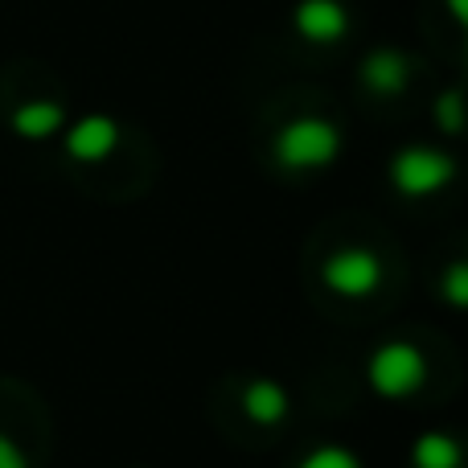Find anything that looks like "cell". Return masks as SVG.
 <instances>
[{
  "label": "cell",
  "instance_id": "obj_1",
  "mask_svg": "<svg viewBox=\"0 0 468 468\" xmlns=\"http://www.w3.org/2000/svg\"><path fill=\"white\" fill-rule=\"evenodd\" d=\"M346 148V136L324 115H296L271 140V156L283 173H321L333 169Z\"/></svg>",
  "mask_w": 468,
  "mask_h": 468
},
{
  "label": "cell",
  "instance_id": "obj_2",
  "mask_svg": "<svg viewBox=\"0 0 468 468\" xmlns=\"http://www.w3.org/2000/svg\"><path fill=\"white\" fill-rule=\"evenodd\" d=\"M456 173H461L456 156L444 153V148H431V144L399 148L387 165L390 189H395L399 197H407V202H423V197L444 194V189L456 181Z\"/></svg>",
  "mask_w": 468,
  "mask_h": 468
},
{
  "label": "cell",
  "instance_id": "obj_3",
  "mask_svg": "<svg viewBox=\"0 0 468 468\" xmlns=\"http://www.w3.org/2000/svg\"><path fill=\"white\" fill-rule=\"evenodd\" d=\"M366 382L387 403L415 399L423 390V382H428V354L415 341H403V337L387 341V346H378L366 357Z\"/></svg>",
  "mask_w": 468,
  "mask_h": 468
},
{
  "label": "cell",
  "instance_id": "obj_4",
  "mask_svg": "<svg viewBox=\"0 0 468 468\" xmlns=\"http://www.w3.org/2000/svg\"><path fill=\"white\" fill-rule=\"evenodd\" d=\"M321 283L341 300H366L382 283V259L370 247H337L321 259Z\"/></svg>",
  "mask_w": 468,
  "mask_h": 468
},
{
  "label": "cell",
  "instance_id": "obj_5",
  "mask_svg": "<svg viewBox=\"0 0 468 468\" xmlns=\"http://www.w3.org/2000/svg\"><path fill=\"white\" fill-rule=\"evenodd\" d=\"M115 144H120V123L112 120V115H82V120H74L70 128H66V156L79 165H99L107 161V156L115 153Z\"/></svg>",
  "mask_w": 468,
  "mask_h": 468
},
{
  "label": "cell",
  "instance_id": "obj_6",
  "mask_svg": "<svg viewBox=\"0 0 468 468\" xmlns=\"http://www.w3.org/2000/svg\"><path fill=\"white\" fill-rule=\"evenodd\" d=\"M292 29L308 46H337L349 33V8L341 0H300L292 8Z\"/></svg>",
  "mask_w": 468,
  "mask_h": 468
},
{
  "label": "cell",
  "instance_id": "obj_7",
  "mask_svg": "<svg viewBox=\"0 0 468 468\" xmlns=\"http://www.w3.org/2000/svg\"><path fill=\"white\" fill-rule=\"evenodd\" d=\"M357 79H362V87L370 90V95L395 99V95H403L407 82H411V58L399 46H374L370 54L362 58V66H357Z\"/></svg>",
  "mask_w": 468,
  "mask_h": 468
},
{
  "label": "cell",
  "instance_id": "obj_8",
  "mask_svg": "<svg viewBox=\"0 0 468 468\" xmlns=\"http://www.w3.org/2000/svg\"><path fill=\"white\" fill-rule=\"evenodd\" d=\"M239 407L255 428L267 431V428H280L292 415V395H288V387L275 378H250L239 395Z\"/></svg>",
  "mask_w": 468,
  "mask_h": 468
},
{
  "label": "cell",
  "instance_id": "obj_9",
  "mask_svg": "<svg viewBox=\"0 0 468 468\" xmlns=\"http://www.w3.org/2000/svg\"><path fill=\"white\" fill-rule=\"evenodd\" d=\"M411 468H464L468 452H464V440L452 436V431H420L407 452Z\"/></svg>",
  "mask_w": 468,
  "mask_h": 468
},
{
  "label": "cell",
  "instance_id": "obj_10",
  "mask_svg": "<svg viewBox=\"0 0 468 468\" xmlns=\"http://www.w3.org/2000/svg\"><path fill=\"white\" fill-rule=\"evenodd\" d=\"M8 128L21 140H49L66 128V112L62 103H49V99H33V103H21L8 120Z\"/></svg>",
  "mask_w": 468,
  "mask_h": 468
},
{
  "label": "cell",
  "instance_id": "obj_11",
  "mask_svg": "<svg viewBox=\"0 0 468 468\" xmlns=\"http://www.w3.org/2000/svg\"><path fill=\"white\" fill-rule=\"evenodd\" d=\"M431 115H436V128L444 132V136H461L464 123H468L464 90L452 87V90H444V95H436V107H431Z\"/></svg>",
  "mask_w": 468,
  "mask_h": 468
},
{
  "label": "cell",
  "instance_id": "obj_12",
  "mask_svg": "<svg viewBox=\"0 0 468 468\" xmlns=\"http://www.w3.org/2000/svg\"><path fill=\"white\" fill-rule=\"evenodd\" d=\"M440 300L456 313H468V259H452L440 271Z\"/></svg>",
  "mask_w": 468,
  "mask_h": 468
},
{
  "label": "cell",
  "instance_id": "obj_13",
  "mask_svg": "<svg viewBox=\"0 0 468 468\" xmlns=\"http://www.w3.org/2000/svg\"><path fill=\"white\" fill-rule=\"evenodd\" d=\"M296 468H366V464H362V456H357L354 448H346V444H321V448H313V452H308Z\"/></svg>",
  "mask_w": 468,
  "mask_h": 468
},
{
  "label": "cell",
  "instance_id": "obj_14",
  "mask_svg": "<svg viewBox=\"0 0 468 468\" xmlns=\"http://www.w3.org/2000/svg\"><path fill=\"white\" fill-rule=\"evenodd\" d=\"M0 468H29V456H25V448L16 444L13 436H5V431H0Z\"/></svg>",
  "mask_w": 468,
  "mask_h": 468
},
{
  "label": "cell",
  "instance_id": "obj_15",
  "mask_svg": "<svg viewBox=\"0 0 468 468\" xmlns=\"http://www.w3.org/2000/svg\"><path fill=\"white\" fill-rule=\"evenodd\" d=\"M444 5H448V13L456 16V25L468 33V0H444Z\"/></svg>",
  "mask_w": 468,
  "mask_h": 468
}]
</instances>
